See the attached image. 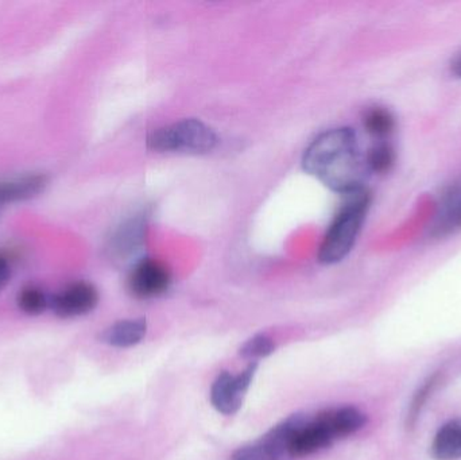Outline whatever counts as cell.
<instances>
[{
	"instance_id": "obj_12",
	"label": "cell",
	"mask_w": 461,
	"mask_h": 460,
	"mask_svg": "<svg viewBox=\"0 0 461 460\" xmlns=\"http://www.w3.org/2000/svg\"><path fill=\"white\" fill-rule=\"evenodd\" d=\"M430 451L433 458L438 460L461 458V418L448 421L438 429Z\"/></svg>"
},
{
	"instance_id": "obj_9",
	"label": "cell",
	"mask_w": 461,
	"mask_h": 460,
	"mask_svg": "<svg viewBox=\"0 0 461 460\" xmlns=\"http://www.w3.org/2000/svg\"><path fill=\"white\" fill-rule=\"evenodd\" d=\"M146 221L142 218L130 219L118 227L108 242V251L116 259H124L140 250L145 237Z\"/></svg>"
},
{
	"instance_id": "obj_19",
	"label": "cell",
	"mask_w": 461,
	"mask_h": 460,
	"mask_svg": "<svg viewBox=\"0 0 461 460\" xmlns=\"http://www.w3.org/2000/svg\"><path fill=\"white\" fill-rule=\"evenodd\" d=\"M11 278V266L5 257L0 256V291L7 285Z\"/></svg>"
},
{
	"instance_id": "obj_7",
	"label": "cell",
	"mask_w": 461,
	"mask_h": 460,
	"mask_svg": "<svg viewBox=\"0 0 461 460\" xmlns=\"http://www.w3.org/2000/svg\"><path fill=\"white\" fill-rule=\"evenodd\" d=\"M99 304L96 286L86 281H78L50 297L49 308L59 318L70 319L88 315Z\"/></svg>"
},
{
	"instance_id": "obj_6",
	"label": "cell",
	"mask_w": 461,
	"mask_h": 460,
	"mask_svg": "<svg viewBox=\"0 0 461 460\" xmlns=\"http://www.w3.org/2000/svg\"><path fill=\"white\" fill-rule=\"evenodd\" d=\"M172 284L170 270L156 259H140L129 275V289L138 299L161 296Z\"/></svg>"
},
{
	"instance_id": "obj_20",
	"label": "cell",
	"mask_w": 461,
	"mask_h": 460,
	"mask_svg": "<svg viewBox=\"0 0 461 460\" xmlns=\"http://www.w3.org/2000/svg\"><path fill=\"white\" fill-rule=\"evenodd\" d=\"M452 70H454V73L457 77L461 78V54L455 59L454 62H452Z\"/></svg>"
},
{
	"instance_id": "obj_13",
	"label": "cell",
	"mask_w": 461,
	"mask_h": 460,
	"mask_svg": "<svg viewBox=\"0 0 461 460\" xmlns=\"http://www.w3.org/2000/svg\"><path fill=\"white\" fill-rule=\"evenodd\" d=\"M330 410V419H332L333 427L338 432L339 439L351 437L363 428L367 423V416L359 410V408L340 407Z\"/></svg>"
},
{
	"instance_id": "obj_3",
	"label": "cell",
	"mask_w": 461,
	"mask_h": 460,
	"mask_svg": "<svg viewBox=\"0 0 461 460\" xmlns=\"http://www.w3.org/2000/svg\"><path fill=\"white\" fill-rule=\"evenodd\" d=\"M212 127L200 119H183L154 129L146 138V145L158 153L205 154L218 145Z\"/></svg>"
},
{
	"instance_id": "obj_8",
	"label": "cell",
	"mask_w": 461,
	"mask_h": 460,
	"mask_svg": "<svg viewBox=\"0 0 461 460\" xmlns=\"http://www.w3.org/2000/svg\"><path fill=\"white\" fill-rule=\"evenodd\" d=\"M461 231V181L451 184L438 197L429 235L436 239L456 235Z\"/></svg>"
},
{
	"instance_id": "obj_15",
	"label": "cell",
	"mask_w": 461,
	"mask_h": 460,
	"mask_svg": "<svg viewBox=\"0 0 461 460\" xmlns=\"http://www.w3.org/2000/svg\"><path fill=\"white\" fill-rule=\"evenodd\" d=\"M16 302L22 312L37 316L48 310L50 297L46 296L45 292L41 291L40 288L29 286L19 292Z\"/></svg>"
},
{
	"instance_id": "obj_5",
	"label": "cell",
	"mask_w": 461,
	"mask_h": 460,
	"mask_svg": "<svg viewBox=\"0 0 461 460\" xmlns=\"http://www.w3.org/2000/svg\"><path fill=\"white\" fill-rule=\"evenodd\" d=\"M257 362H251L243 372L230 374L223 372L219 374L211 389V404L221 415L232 416L239 412L244 402L247 392L257 372Z\"/></svg>"
},
{
	"instance_id": "obj_17",
	"label": "cell",
	"mask_w": 461,
	"mask_h": 460,
	"mask_svg": "<svg viewBox=\"0 0 461 460\" xmlns=\"http://www.w3.org/2000/svg\"><path fill=\"white\" fill-rule=\"evenodd\" d=\"M274 350H276V343L271 338L266 335H255L241 346L240 356L251 362H257L258 359L271 356Z\"/></svg>"
},
{
	"instance_id": "obj_14",
	"label": "cell",
	"mask_w": 461,
	"mask_h": 460,
	"mask_svg": "<svg viewBox=\"0 0 461 460\" xmlns=\"http://www.w3.org/2000/svg\"><path fill=\"white\" fill-rule=\"evenodd\" d=\"M366 131L376 138H384L392 134L395 121L389 110L382 107L368 108L363 116Z\"/></svg>"
},
{
	"instance_id": "obj_10",
	"label": "cell",
	"mask_w": 461,
	"mask_h": 460,
	"mask_svg": "<svg viewBox=\"0 0 461 460\" xmlns=\"http://www.w3.org/2000/svg\"><path fill=\"white\" fill-rule=\"evenodd\" d=\"M148 334V321L145 319H129L116 321L103 332L102 339L105 345L113 347L127 348L140 345Z\"/></svg>"
},
{
	"instance_id": "obj_18",
	"label": "cell",
	"mask_w": 461,
	"mask_h": 460,
	"mask_svg": "<svg viewBox=\"0 0 461 460\" xmlns=\"http://www.w3.org/2000/svg\"><path fill=\"white\" fill-rule=\"evenodd\" d=\"M435 383V378L428 381V383L422 386L421 391H420L419 393H417V396L414 397V401L413 404H411V416H409V419L417 418L420 410H421L422 405H424L425 400H427L428 394L430 393V391H432Z\"/></svg>"
},
{
	"instance_id": "obj_4",
	"label": "cell",
	"mask_w": 461,
	"mask_h": 460,
	"mask_svg": "<svg viewBox=\"0 0 461 460\" xmlns=\"http://www.w3.org/2000/svg\"><path fill=\"white\" fill-rule=\"evenodd\" d=\"M297 415L276 424L260 439L238 448L230 460H294L290 450Z\"/></svg>"
},
{
	"instance_id": "obj_1",
	"label": "cell",
	"mask_w": 461,
	"mask_h": 460,
	"mask_svg": "<svg viewBox=\"0 0 461 460\" xmlns=\"http://www.w3.org/2000/svg\"><path fill=\"white\" fill-rule=\"evenodd\" d=\"M303 167L343 196L366 189L371 175L366 154L351 127H338L320 134L303 151Z\"/></svg>"
},
{
	"instance_id": "obj_2",
	"label": "cell",
	"mask_w": 461,
	"mask_h": 460,
	"mask_svg": "<svg viewBox=\"0 0 461 460\" xmlns=\"http://www.w3.org/2000/svg\"><path fill=\"white\" fill-rule=\"evenodd\" d=\"M333 221H330L319 250V261L325 265L343 261L357 243L371 207L367 189L347 194Z\"/></svg>"
},
{
	"instance_id": "obj_16",
	"label": "cell",
	"mask_w": 461,
	"mask_h": 460,
	"mask_svg": "<svg viewBox=\"0 0 461 460\" xmlns=\"http://www.w3.org/2000/svg\"><path fill=\"white\" fill-rule=\"evenodd\" d=\"M371 173H384L392 169L395 161L394 149L389 143L379 142L366 154Z\"/></svg>"
},
{
	"instance_id": "obj_11",
	"label": "cell",
	"mask_w": 461,
	"mask_h": 460,
	"mask_svg": "<svg viewBox=\"0 0 461 460\" xmlns=\"http://www.w3.org/2000/svg\"><path fill=\"white\" fill-rule=\"evenodd\" d=\"M46 184H48V177L42 175L24 176L15 180L0 181V207L38 196L45 189Z\"/></svg>"
}]
</instances>
